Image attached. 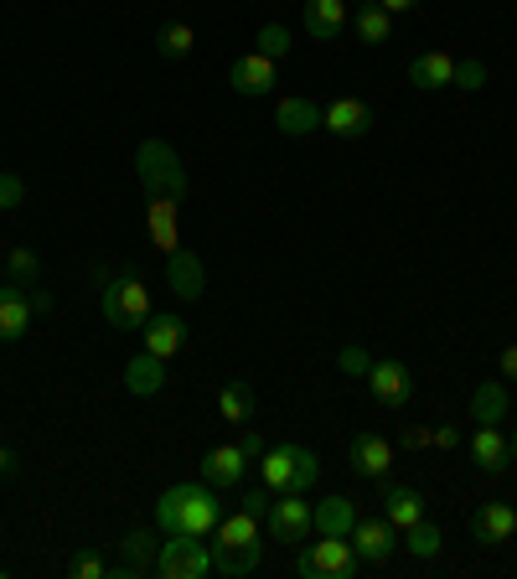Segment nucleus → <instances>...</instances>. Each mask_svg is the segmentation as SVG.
Returning a JSON list of instances; mask_svg holds the SVG:
<instances>
[{
	"label": "nucleus",
	"mask_w": 517,
	"mask_h": 579,
	"mask_svg": "<svg viewBox=\"0 0 517 579\" xmlns=\"http://www.w3.org/2000/svg\"><path fill=\"white\" fill-rule=\"evenodd\" d=\"M228 83H233V94L243 99H264V94H275V58H264V52H249L228 68Z\"/></svg>",
	"instance_id": "9d476101"
},
{
	"label": "nucleus",
	"mask_w": 517,
	"mask_h": 579,
	"mask_svg": "<svg viewBox=\"0 0 517 579\" xmlns=\"http://www.w3.org/2000/svg\"><path fill=\"white\" fill-rule=\"evenodd\" d=\"M378 5H383V11H388V16H398V11H414L419 0H378Z\"/></svg>",
	"instance_id": "de8ad7c7"
},
{
	"label": "nucleus",
	"mask_w": 517,
	"mask_h": 579,
	"mask_svg": "<svg viewBox=\"0 0 517 579\" xmlns=\"http://www.w3.org/2000/svg\"><path fill=\"white\" fill-rule=\"evenodd\" d=\"M321 120H326V109L311 99H279L275 104V124L279 135H290V141H305V135H316Z\"/></svg>",
	"instance_id": "4468645a"
},
{
	"label": "nucleus",
	"mask_w": 517,
	"mask_h": 579,
	"mask_svg": "<svg viewBox=\"0 0 517 579\" xmlns=\"http://www.w3.org/2000/svg\"><path fill=\"white\" fill-rule=\"evenodd\" d=\"M156 569L166 579H202L213 575V548L202 539H192V533H171V539H160Z\"/></svg>",
	"instance_id": "39448f33"
},
{
	"label": "nucleus",
	"mask_w": 517,
	"mask_h": 579,
	"mask_svg": "<svg viewBox=\"0 0 517 579\" xmlns=\"http://www.w3.org/2000/svg\"><path fill=\"white\" fill-rule=\"evenodd\" d=\"M0 285H5V260H0Z\"/></svg>",
	"instance_id": "8fccbe9b"
},
{
	"label": "nucleus",
	"mask_w": 517,
	"mask_h": 579,
	"mask_svg": "<svg viewBox=\"0 0 517 579\" xmlns=\"http://www.w3.org/2000/svg\"><path fill=\"white\" fill-rule=\"evenodd\" d=\"M239 450H243V456H249V460H258V456H264V439H258L254 430H249V435L239 439Z\"/></svg>",
	"instance_id": "a18cd8bd"
},
{
	"label": "nucleus",
	"mask_w": 517,
	"mask_h": 579,
	"mask_svg": "<svg viewBox=\"0 0 517 579\" xmlns=\"http://www.w3.org/2000/svg\"><path fill=\"white\" fill-rule=\"evenodd\" d=\"M337 362H341V373H347V378H368V367H373V358H368L362 347H341Z\"/></svg>",
	"instance_id": "4c0bfd02"
},
{
	"label": "nucleus",
	"mask_w": 517,
	"mask_h": 579,
	"mask_svg": "<svg viewBox=\"0 0 517 579\" xmlns=\"http://www.w3.org/2000/svg\"><path fill=\"white\" fill-rule=\"evenodd\" d=\"M497 367H502V373H507V383H517V341H513V347H502Z\"/></svg>",
	"instance_id": "c03bdc74"
},
{
	"label": "nucleus",
	"mask_w": 517,
	"mask_h": 579,
	"mask_svg": "<svg viewBox=\"0 0 517 579\" xmlns=\"http://www.w3.org/2000/svg\"><path fill=\"white\" fill-rule=\"evenodd\" d=\"M358 522V502L352 497H321L316 507V533H332V539H347Z\"/></svg>",
	"instance_id": "b1692460"
},
{
	"label": "nucleus",
	"mask_w": 517,
	"mask_h": 579,
	"mask_svg": "<svg viewBox=\"0 0 517 579\" xmlns=\"http://www.w3.org/2000/svg\"><path fill=\"white\" fill-rule=\"evenodd\" d=\"M258 481H264L275 497H285V492L296 486V445H275V450H264V456H258Z\"/></svg>",
	"instance_id": "aec40b11"
},
{
	"label": "nucleus",
	"mask_w": 517,
	"mask_h": 579,
	"mask_svg": "<svg viewBox=\"0 0 517 579\" xmlns=\"http://www.w3.org/2000/svg\"><path fill=\"white\" fill-rule=\"evenodd\" d=\"M243 466H249V456H243L239 445H213V450L202 456V481H213L218 492H228V486L243 481Z\"/></svg>",
	"instance_id": "dca6fc26"
},
{
	"label": "nucleus",
	"mask_w": 517,
	"mask_h": 579,
	"mask_svg": "<svg viewBox=\"0 0 517 579\" xmlns=\"http://www.w3.org/2000/svg\"><path fill=\"white\" fill-rule=\"evenodd\" d=\"M404 548L414 554V559H440V548H445V539H440V528L430 518H419L409 533H404Z\"/></svg>",
	"instance_id": "2f4dec72"
},
{
	"label": "nucleus",
	"mask_w": 517,
	"mask_h": 579,
	"mask_svg": "<svg viewBox=\"0 0 517 579\" xmlns=\"http://www.w3.org/2000/svg\"><path fill=\"white\" fill-rule=\"evenodd\" d=\"M358 548L352 539H332V533H321L311 548H300L296 554V575L305 579H352L358 575Z\"/></svg>",
	"instance_id": "20e7f679"
},
{
	"label": "nucleus",
	"mask_w": 517,
	"mask_h": 579,
	"mask_svg": "<svg viewBox=\"0 0 517 579\" xmlns=\"http://www.w3.org/2000/svg\"><path fill=\"white\" fill-rule=\"evenodd\" d=\"M21 202H26V181L0 171V207H21Z\"/></svg>",
	"instance_id": "ea45409f"
},
{
	"label": "nucleus",
	"mask_w": 517,
	"mask_h": 579,
	"mask_svg": "<svg viewBox=\"0 0 517 579\" xmlns=\"http://www.w3.org/2000/svg\"><path fill=\"white\" fill-rule=\"evenodd\" d=\"M26 305H32V316H52V290H37V285H26Z\"/></svg>",
	"instance_id": "a19ab883"
},
{
	"label": "nucleus",
	"mask_w": 517,
	"mask_h": 579,
	"mask_svg": "<svg viewBox=\"0 0 517 579\" xmlns=\"http://www.w3.org/2000/svg\"><path fill=\"white\" fill-rule=\"evenodd\" d=\"M258 543H213V569L218 575H254L258 569Z\"/></svg>",
	"instance_id": "393cba45"
},
{
	"label": "nucleus",
	"mask_w": 517,
	"mask_h": 579,
	"mask_svg": "<svg viewBox=\"0 0 517 579\" xmlns=\"http://www.w3.org/2000/svg\"><path fill=\"white\" fill-rule=\"evenodd\" d=\"M151 233H156V243L171 254V249H181L177 239V197H151Z\"/></svg>",
	"instance_id": "7c9ffc66"
},
{
	"label": "nucleus",
	"mask_w": 517,
	"mask_h": 579,
	"mask_svg": "<svg viewBox=\"0 0 517 579\" xmlns=\"http://www.w3.org/2000/svg\"><path fill=\"white\" fill-rule=\"evenodd\" d=\"M300 26H305V37H316V41L341 37V26H347V0H305Z\"/></svg>",
	"instance_id": "f3484780"
},
{
	"label": "nucleus",
	"mask_w": 517,
	"mask_h": 579,
	"mask_svg": "<svg viewBox=\"0 0 517 579\" xmlns=\"http://www.w3.org/2000/svg\"><path fill=\"white\" fill-rule=\"evenodd\" d=\"M368 388H373V399H378L383 409H409V399H414V378H409V367L394 358H383L368 367Z\"/></svg>",
	"instance_id": "6e6552de"
},
{
	"label": "nucleus",
	"mask_w": 517,
	"mask_h": 579,
	"mask_svg": "<svg viewBox=\"0 0 517 579\" xmlns=\"http://www.w3.org/2000/svg\"><path fill=\"white\" fill-rule=\"evenodd\" d=\"M352 26H358L362 47H378V41H388V32H394V16L383 11L378 0H368V5H358V16H352Z\"/></svg>",
	"instance_id": "c85d7f7f"
},
{
	"label": "nucleus",
	"mask_w": 517,
	"mask_h": 579,
	"mask_svg": "<svg viewBox=\"0 0 517 579\" xmlns=\"http://www.w3.org/2000/svg\"><path fill=\"white\" fill-rule=\"evenodd\" d=\"M140 331H145V352H156V358H177L187 347V321L177 316H151Z\"/></svg>",
	"instance_id": "5701e85b"
},
{
	"label": "nucleus",
	"mask_w": 517,
	"mask_h": 579,
	"mask_svg": "<svg viewBox=\"0 0 517 579\" xmlns=\"http://www.w3.org/2000/svg\"><path fill=\"white\" fill-rule=\"evenodd\" d=\"M218 486L213 481H177L166 486L156 502V528L171 539V533H192V539H207L218 533Z\"/></svg>",
	"instance_id": "f257e3e1"
},
{
	"label": "nucleus",
	"mask_w": 517,
	"mask_h": 579,
	"mask_svg": "<svg viewBox=\"0 0 517 579\" xmlns=\"http://www.w3.org/2000/svg\"><path fill=\"white\" fill-rule=\"evenodd\" d=\"M507 450H513V460H517V430H513V435H507Z\"/></svg>",
	"instance_id": "09e8293b"
},
{
	"label": "nucleus",
	"mask_w": 517,
	"mask_h": 579,
	"mask_svg": "<svg viewBox=\"0 0 517 579\" xmlns=\"http://www.w3.org/2000/svg\"><path fill=\"white\" fill-rule=\"evenodd\" d=\"M456 88H466V94H477V88H486V62H477V58L456 62Z\"/></svg>",
	"instance_id": "e433bc0d"
},
{
	"label": "nucleus",
	"mask_w": 517,
	"mask_h": 579,
	"mask_svg": "<svg viewBox=\"0 0 517 579\" xmlns=\"http://www.w3.org/2000/svg\"><path fill=\"white\" fill-rule=\"evenodd\" d=\"M135 177L145 186V197H187V171H181V156L166 141H145L135 150Z\"/></svg>",
	"instance_id": "f03ea898"
},
{
	"label": "nucleus",
	"mask_w": 517,
	"mask_h": 579,
	"mask_svg": "<svg viewBox=\"0 0 517 579\" xmlns=\"http://www.w3.org/2000/svg\"><path fill=\"white\" fill-rule=\"evenodd\" d=\"M269 497H275V492L258 481V486H249V492L239 497V507H243V512H254V518H264V512H269Z\"/></svg>",
	"instance_id": "58836bf2"
},
{
	"label": "nucleus",
	"mask_w": 517,
	"mask_h": 579,
	"mask_svg": "<svg viewBox=\"0 0 517 579\" xmlns=\"http://www.w3.org/2000/svg\"><path fill=\"white\" fill-rule=\"evenodd\" d=\"M347 466L368 481H383L394 471V445L383 435H373V430H362V435H352V445H347Z\"/></svg>",
	"instance_id": "1a4fd4ad"
},
{
	"label": "nucleus",
	"mask_w": 517,
	"mask_h": 579,
	"mask_svg": "<svg viewBox=\"0 0 517 579\" xmlns=\"http://www.w3.org/2000/svg\"><path fill=\"white\" fill-rule=\"evenodd\" d=\"M124 388H130L135 399H156L160 388H166V358H156V352H135L130 367H124Z\"/></svg>",
	"instance_id": "a211bd4d"
},
{
	"label": "nucleus",
	"mask_w": 517,
	"mask_h": 579,
	"mask_svg": "<svg viewBox=\"0 0 517 579\" xmlns=\"http://www.w3.org/2000/svg\"><path fill=\"white\" fill-rule=\"evenodd\" d=\"M471 460H477L481 471H507V460H513V450H507V435H502L497 424H477V435H471Z\"/></svg>",
	"instance_id": "412c9836"
},
{
	"label": "nucleus",
	"mask_w": 517,
	"mask_h": 579,
	"mask_svg": "<svg viewBox=\"0 0 517 579\" xmlns=\"http://www.w3.org/2000/svg\"><path fill=\"white\" fill-rule=\"evenodd\" d=\"M166 285L177 290V300H202L207 269H202V260L192 249H171V254H166Z\"/></svg>",
	"instance_id": "f8f14e48"
},
{
	"label": "nucleus",
	"mask_w": 517,
	"mask_h": 579,
	"mask_svg": "<svg viewBox=\"0 0 517 579\" xmlns=\"http://www.w3.org/2000/svg\"><path fill=\"white\" fill-rule=\"evenodd\" d=\"M5 275H11V285H37L41 275V260H37V249H11V260H5Z\"/></svg>",
	"instance_id": "473e14b6"
},
{
	"label": "nucleus",
	"mask_w": 517,
	"mask_h": 579,
	"mask_svg": "<svg viewBox=\"0 0 517 579\" xmlns=\"http://www.w3.org/2000/svg\"><path fill=\"white\" fill-rule=\"evenodd\" d=\"M347 5H368V0H347Z\"/></svg>",
	"instance_id": "3c124183"
},
{
	"label": "nucleus",
	"mask_w": 517,
	"mask_h": 579,
	"mask_svg": "<svg viewBox=\"0 0 517 579\" xmlns=\"http://www.w3.org/2000/svg\"><path fill=\"white\" fill-rule=\"evenodd\" d=\"M430 445H440V450H456L460 430H456V424H440V430H430Z\"/></svg>",
	"instance_id": "79ce46f5"
},
{
	"label": "nucleus",
	"mask_w": 517,
	"mask_h": 579,
	"mask_svg": "<svg viewBox=\"0 0 517 579\" xmlns=\"http://www.w3.org/2000/svg\"><path fill=\"white\" fill-rule=\"evenodd\" d=\"M378 124V114H373V104L362 99H337L332 109H326V120H321V130H332L337 141H362L368 130Z\"/></svg>",
	"instance_id": "9b49d317"
},
{
	"label": "nucleus",
	"mask_w": 517,
	"mask_h": 579,
	"mask_svg": "<svg viewBox=\"0 0 517 579\" xmlns=\"http://www.w3.org/2000/svg\"><path fill=\"white\" fill-rule=\"evenodd\" d=\"M316 481H321V460H316V450L296 445V486H290V492H300V497H305V492H311Z\"/></svg>",
	"instance_id": "72a5a7b5"
},
{
	"label": "nucleus",
	"mask_w": 517,
	"mask_h": 579,
	"mask_svg": "<svg viewBox=\"0 0 517 579\" xmlns=\"http://www.w3.org/2000/svg\"><path fill=\"white\" fill-rule=\"evenodd\" d=\"M192 47H197V32H192V26H187V21H166V26H160L156 32V52L160 58H192Z\"/></svg>",
	"instance_id": "c756f323"
},
{
	"label": "nucleus",
	"mask_w": 517,
	"mask_h": 579,
	"mask_svg": "<svg viewBox=\"0 0 517 579\" xmlns=\"http://www.w3.org/2000/svg\"><path fill=\"white\" fill-rule=\"evenodd\" d=\"M347 539H352L362 564H388L398 554V528L388 518H358Z\"/></svg>",
	"instance_id": "0eeeda50"
},
{
	"label": "nucleus",
	"mask_w": 517,
	"mask_h": 579,
	"mask_svg": "<svg viewBox=\"0 0 517 579\" xmlns=\"http://www.w3.org/2000/svg\"><path fill=\"white\" fill-rule=\"evenodd\" d=\"M68 575L73 579H109V564H104L94 548H79V554H68Z\"/></svg>",
	"instance_id": "f704fd0d"
},
{
	"label": "nucleus",
	"mask_w": 517,
	"mask_h": 579,
	"mask_svg": "<svg viewBox=\"0 0 517 579\" xmlns=\"http://www.w3.org/2000/svg\"><path fill=\"white\" fill-rule=\"evenodd\" d=\"M404 450H424V445H430V430H419V424H409V430H404Z\"/></svg>",
	"instance_id": "37998d69"
},
{
	"label": "nucleus",
	"mask_w": 517,
	"mask_h": 579,
	"mask_svg": "<svg viewBox=\"0 0 517 579\" xmlns=\"http://www.w3.org/2000/svg\"><path fill=\"white\" fill-rule=\"evenodd\" d=\"M383 518L394 522L398 533H409V528L424 518V497H419L414 486H398V481L383 477Z\"/></svg>",
	"instance_id": "2eb2a0df"
},
{
	"label": "nucleus",
	"mask_w": 517,
	"mask_h": 579,
	"mask_svg": "<svg viewBox=\"0 0 517 579\" xmlns=\"http://www.w3.org/2000/svg\"><path fill=\"white\" fill-rule=\"evenodd\" d=\"M477 424H502L507 420V388L502 383H481L477 394H471V409H466Z\"/></svg>",
	"instance_id": "cd10ccee"
},
{
	"label": "nucleus",
	"mask_w": 517,
	"mask_h": 579,
	"mask_svg": "<svg viewBox=\"0 0 517 579\" xmlns=\"http://www.w3.org/2000/svg\"><path fill=\"white\" fill-rule=\"evenodd\" d=\"M254 409H258V403H254V388H249V383L233 378V383H223V388H218V414L228 424H249V420H254Z\"/></svg>",
	"instance_id": "a878e982"
},
{
	"label": "nucleus",
	"mask_w": 517,
	"mask_h": 579,
	"mask_svg": "<svg viewBox=\"0 0 517 579\" xmlns=\"http://www.w3.org/2000/svg\"><path fill=\"white\" fill-rule=\"evenodd\" d=\"M258 52H264V58H285V52H290V26H279V21L258 26Z\"/></svg>",
	"instance_id": "c9c22d12"
},
{
	"label": "nucleus",
	"mask_w": 517,
	"mask_h": 579,
	"mask_svg": "<svg viewBox=\"0 0 517 579\" xmlns=\"http://www.w3.org/2000/svg\"><path fill=\"white\" fill-rule=\"evenodd\" d=\"M32 326V305L21 285H0V341H21Z\"/></svg>",
	"instance_id": "4be33fe9"
},
{
	"label": "nucleus",
	"mask_w": 517,
	"mask_h": 579,
	"mask_svg": "<svg viewBox=\"0 0 517 579\" xmlns=\"http://www.w3.org/2000/svg\"><path fill=\"white\" fill-rule=\"evenodd\" d=\"M0 477H16V450L11 445H0Z\"/></svg>",
	"instance_id": "49530a36"
},
{
	"label": "nucleus",
	"mask_w": 517,
	"mask_h": 579,
	"mask_svg": "<svg viewBox=\"0 0 517 579\" xmlns=\"http://www.w3.org/2000/svg\"><path fill=\"white\" fill-rule=\"evenodd\" d=\"M99 295H104V321H109L115 331H140L145 321L156 316V311H151V290L140 285V275H120V280H109Z\"/></svg>",
	"instance_id": "7ed1b4c3"
},
{
	"label": "nucleus",
	"mask_w": 517,
	"mask_h": 579,
	"mask_svg": "<svg viewBox=\"0 0 517 579\" xmlns=\"http://www.w3.org/2000/svg\"><path fill=\"white\" fill-rule=\"evenodd\" d=\"M156 533H160V528H130V533L120 539L124 564H135L140 575H145V569L156 564V554H160V539H156Z\"/></svg>",
	"instance_id": "bb28decb"
},
{
	"label": "nucleus",
	"mask_w": 517,
	"mask_h": 579,
	"mask_svg": "<svg viewBox=\"0 0 517 579\" xmlns=\"http://www.w3.org/2000/svg\"><path fill=\"white\" fill-rule=\"evenodd\" d=\"M471 533H477L481 548H497V543H507L517 533V507H507V502H486V507H477Z\"/></svg>",
	"instance_id": "ddd939ff"
},
{
	"label": "nucleus",
	"mask_w": 517,
	"mask_h": 579,
	"mask_svg": "<svg viewBox=\"0 0 517 579\" xmlns=\"http://www.w3.org/2000/svg\"><path fill=\"white\" fill-rule=\"evenodd\" d=\"M409 83L424 88V94L450 88V83H456V58H450V52H419V58L409 62Z\"/></svg>",
	"instance_id": "6ab92c4d"
},
{
	"label": "nucleus",
	"mask_w": 517,
	"mask_h": 579,
	"mask_svg": "<svg viewBox=\"0 0 517 579\" xmlns=\"http://www.w3.org/2000/svg\"><path fill=\"white\" fill-rule=\"evenodd\" d=\"M264 518H269V539H275V543H290V548H296L305 533H316V512L300 502V492H285V497H275Z\"/></svg>",
	"instance_id": "423d86ee"
}]
</instances>
